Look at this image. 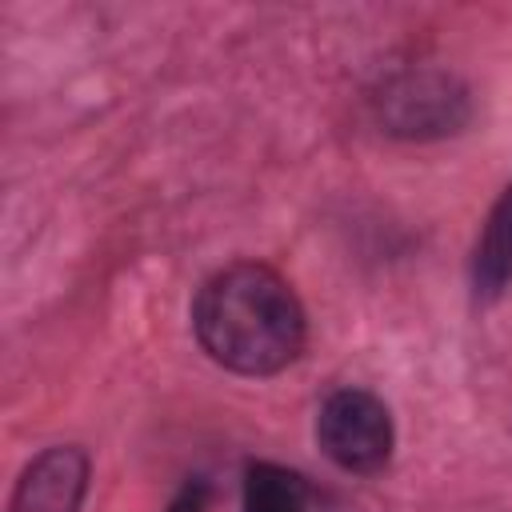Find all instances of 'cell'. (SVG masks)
<instances>
[{
	"mask_svg": "<svg viewBox=\"0 0 512 512\" xmlns=\"http://www.w3.org/2000/svg\"><path fill=\"white\" fill-rule=\"evenodd\" d=\"M244 512H312V492L300 472L260 460L244 468Z\"/></svg>",
	"mask_w": 512,
	"mask_h": 512,
	"instance_id": "cell-5",
	"label": "cell"
},
{
	"mask_svg": "<svg viewBox=\"0 0 512 512\" xmlns=\"http://www.w3.org/2000/svg\"><path fill=\"white\" fill-rule=\"evenodd\" d=\"M192 328L200 348L240 376H272L288 368L308 336L292 284L252 260L228 264L200 284Z\"/></svg>",
	"mask_w": 512,
	"mask_h": 512,
	"instance_id": "cell-1",
	"label": "cell"
},
{
	"mask_svg": "<svg viewBox=\"0 0 512 512\" xmlns=\"http://www.w3.org/2000/svg\"><path fill=\"white\" fill-rule=\"evenodd\" d=\"M204 508H208V484L204 480H188L168 504V512H204Z\"/></svg>",
	"mask_w": 512,
	"mask_h": 512,
	"instance_id": "cell-6",
	"label": "cell"
},
{
	"mask_svg": "<svg viewBox=\"0 0 512 512\" xmlns=\"http://www.w3.org/2000/svg\"><path fill=\"white\" fill-rule=\"evenodd\" d=\"M88 488V456L76 444L40 452L16 484L12 512H76Z\"/></svg>",
	"mask_w": 512,
	"mask_h": 512,
	"instance_id": "cell-3",
	"label": "cell"
},
{
	"mask_svg": "<svg viewBox=\"0 0 512 512\" xmlns=\"http://www.w3.org/2000/svg\"><path fill=\"white\" fill-rule=\"evenodd\" d=\"M512 284V184L492 204L472 252V288L480 300H496Z\"/></svg>",
	"mask_w": 512,
	"mask_h": 512,
	"instance_id": "cell-4",
	"label": "cell"
},
{
	"mask_svg": "<svg viewBox=\"0 0 512 512\" xmlns=\"http://www.w3.org/2000/svg\"><path fill=\"white\" fill-rule=\"evenodd\" d=\"M316 440L336 468L360 476L380 472L396 440L388 404L368 388H336L316 412Z\"/></svg>",
	"mask_w": 512,
	"mask_h": 512,
	"instance_id": "cell-2",
	"label": "cell"
}]
</instances>
